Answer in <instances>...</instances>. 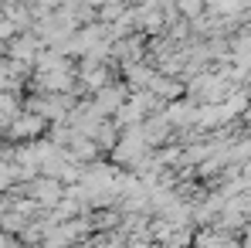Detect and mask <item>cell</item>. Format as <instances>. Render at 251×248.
<instances>
[{"label": "cell", "instance_id": "6da1fadb", "mask_svg": "<svg viewBox=\"0 0 251 248\" xmlns=\"http://www.w3.org/2000/svg\"><path fill=\"white\" fill-rule=\"evenodd\" d=\"M41 116H17L14 123H10V136L14 139H31L34 133H41Z\"/></svg>", "mask_w": 251, "mask_h": 248}, {"label": "cell", "instance_id": "7a4b0ae2", "mask_svg": "<svg viewBox=\"0 0 251 248\" xmlns=\"http://www.w3.org/2000/svg\"><path fill=\"white\" fill-rule=\"evenodd\" d=\"M17 31H21V28H17V24H14V21H10L7 14H0V41H7V38H14Z\"/></svg>", "mask_w": 251, "mask_h": 248}]
</instances>
